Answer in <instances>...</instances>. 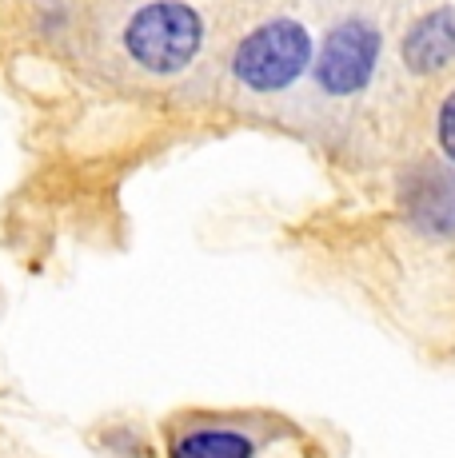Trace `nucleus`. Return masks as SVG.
Returning <instances> with one entry per match:
<instances>
[{
	"mask_svg": "<svg viewBox=\"0 0 455 458\" xmlns=\"http://www.w3.org/2000/svg\"><path fill=\"white\" fill-rule=\"evenodd\" d=\"M168 458H256V443L236 427H192L172 438Z\"/></svg>",
	"mask_w": 455,
	"mask_h": 458,
	"instance_id": "obj_5",
	"label": "nucleus"
},
{
	"mask_svg": "<svg viewBox=\"0 0 455 458\" xmlns=\"http://www.w3.org/2000/svg\"><path fill=\"white\" fill-rule=\"evenodd\" d=\"M375 56H380V37H375L372 24L344 21L323 40L316 81L323 92H331V96H352L367 84V76H372V68H375Z\"/></svg>",
	"mask_w": 455,
	"mask_h": 458,
	"instance_id": "obj_3",
	"label": "nucleus"
},
{
	"mask_svg": "<svg viewBox=\"0 0 455 458\" xmlns=\"http://www.w3.org/2000/svg\"><path fill=\"white\" fill-rule=\"evenodd\" d=\"M404 60L411 72L427 76L440 72L443 64L455 60V8H435L424 21L411 24V32L404 37Z\"/></svg>",
	"mask_w": 455,
	"mask_h": 458,
	"instance_id": "obj_4",
	"label": "nucleus"
},
{
	"mask_svg": "<svg viewBox=\"0 0 455 458\" xmlns=\"http://www.w3.org/2000/svg\"><path fill=\"white\" fill-rule=\"evenodd\" d=\"M440 148L455 160V92L443 100V108H440Z\"/></svg>",
	"mask_w": 455,
	"mask_h": 458,
	"instance_id": "obj_7",
	"label": "nucleus"
},
{
	"mask_svg": "<svg viewBox=\"0 0 455 458\" xmlns=\"http://www.w3.org/2000/svg\"><path fill=\"white\" fill-rule=\"evenodd\" d=\"M120 44L144 72L176 76L196 60L200 44H204V24H200L196 8L180 4V0H152L128 16Z\"/></svg>",
	"mask_w": 455,
	"mask_h": 458,
	"instance_id": "obj_1",
	"label": "nucleus"
},
{
	"mask_svg": "<svg viewBox=\"0 0 455 458\" xmlns=\"http://www.w3.org/2000/svg\"><path fill=\"white\" fill-rule=\"evenodd\" d=\"M312 40L296 21H268L240 40L232 76L252 92H279L308 68Z\"/></svg>",
	"mask_w": 455,
	"mask_h": 458,
	"instance_id": "obj_2",
	"label": "nucleus"
},
{
	"mask_svg": "<svg viewBox=\"0 0 455 458\" xmlns=\"http://www.w3.org/2000/svg\"><path fill=\"white\" fill-rule=\"evenodd\" d=\"M411 216L427 227V232H451L455 227V180L432 172L416 183L411 191Z\"/></svg>",
	"mask_w": 455,
	"mask_h": 458,
	"instance_id": "obj_6",
	"label": "nucleus"
}]
</instances>
